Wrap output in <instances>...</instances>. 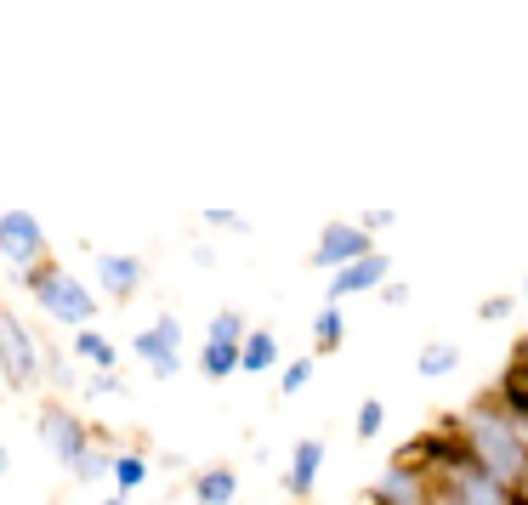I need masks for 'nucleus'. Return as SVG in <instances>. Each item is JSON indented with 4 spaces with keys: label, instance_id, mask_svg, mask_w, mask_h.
<instances>
[{
    "label": "nucleus",
    "instance_id": "1",
    "mask_svg": "<svg viewBox=\"0 0 528 505\" xmlns=\"http://www.w3.org/2000/svg\"><path fill=\"white\" fill-rule=\"evenodd\" d=\"M29 279H35L40 301L52 307V318H63V324H86L91 318V296H86V284H74L69 273H57L52 256H46V267H29Z\"/></svg>",
    "mask_w": 528,
    "mask_h": 505
},
{
    "label": "nucleus",
    "instance_id": "2",
    "mask_svg": "<svg viewBox=\"0 0 528 505\" xmlns=\"http://www.w3.org/2000/svg\"><path fill=\"white\" fill-rule=\"evenodd\" d=\"M0 250H6L18 267H35L40 256H46V233H40L35 216L12 210V216H0Z\"/></svg>",
    "mask_w": 528,
    "mask_h": 505
},
{
    "label": "nucleus",
    "instance_id": "3",
    "mask_svg": "<svg viewBox=\"0 0 528 505\" xmlns=\"http://www.w3.org/2000/svg\"><path fill=\"white\" fill-rule=\"evenodd\" d=\"M0 364H6V381L12 386L35 381V341L23 335V324L6 307H0Z\"/></svg>",
    "mask_w": 528,
    "mask_h": 505
},
{
    "label": "nucleus",
    "instance_id": "4",
    "mask_svg": "<svg viewBox=\"0 0 528 505\" xmlns=\"http://www.w3.org/2000/svg\"><path fill=\"white\" fill-rule=\"evenodd\" d=\"M472 449H477V460H483L494 477H511V471L528 460V454L517 449V437H511L506 426H494V420H477V443Z\"/></svg>",
    "mask_w": 528,
    "mask_h": 505
},
{
    "label": "nucleus",
    "instance_id": "5",
    "mask_svg": "<svg viewBox=\"0 0 528 505\" xmlns=\"http://www.w3.org/2000/svg\"><path fill=\"white\" fill-rule=\"evenodd\" d=\"M176 352H182V324L176 318H159L154 330L137 335V358H148L154 375H176Z\"/></svg>",
    "mask_w": 528,
    "mask_h": 505
},
{
    "label": "nucleus",
    "instance_id": "6",
    "mask_svg": "<svg viewBox=\"0 0 528 505\" xmlns=\"http://www.w3.org/2000/svg\"><path fill=\"white\" fill-rule=\"evenodd\" d=\"M370 256V233L364 227H347V222H330L324 239H318V267H341V262H364Z\"/></svg>",
    "mask_w": 528,
    "mask_h": 505
},
{
    "label": "nucleus",
    "instance_id": "7",
    "mask_svg": "<svg viewBox=\"0 0 528 505\" xmlns=\"http://www.w3.org/2000/svg\"><path fill=\"white\" fill-rule=\"evenodd\" d=\"M46 437H52V449L63 454L74 471L86 466V432L74 426V415H63V409H46Z\"/></svg>",
    "mask_w": 528,
    "mask_h": 505
},
{
    "label": "nucleus",
    "instance_id": "8",
    "mask_svg": "<svg viewBox=\"0 0 528 505\" xmlns=\"http://www.w3.org/2000/svg\"><path fill=\"white\" fill-rule=\"evenodd\" d=\"M387 279V256H364V262H352V267H341L335 273V284H330V296H352V290H370V284H381Z\"/></svg>",
    "mask_w": 528,
    "mask_h": 505
},
{
    "label": "nucleus",
    "instance_id": "9",
    "mask_svg": "<svg viewBox=\"0 0 528 505\" xmlns=\"http://www.w3.org/2000/svg\"><path fill=\"white\" fill-rule=\"evenodd\" d=\"M97 279H103L114 296H125V290L142 284V262L137 256H103V262H97Z\"/></svg>",
    "mask_w": 528,
    "mask_h": 505
},
{
    "label": "nucleus",
    "instance_id": "10",
    "mask_svg": "<svg viewBox=\"0 0 528 505\" xmlns=\"http://www.w3.org/2000/svg\"><path fill=\"white\" fill-rule=\"evenodd\" d=\"M324 460V443H296V466H290V494H313V471Z\"/></svg>",
    "mask_w": 528,
    "mask_h": 505
},
{
    "label": "nucleus",
    "instance_id": "11",
    "mask_svg": "<svg viewBox=\"0 0 528 505\" xmlns=\"http://www.w3.org/2000/svg\"><path fill=\"white\" fill-rule=\"evenodd\" d=\"M199 505H233V494H239V477H233L228 466H216V471H205L199 477Z\"/></svg>",
    "mask_w": 528,
    "mask_h": 505
},
{
    "label": "nucleus",
    "instance_id": "12",
    "mask_svg": "<svg viewBox=\"0 0 528 505\" xmlns=\"http://www.w3.org/2000/svg\"><path fill=\"white\" fill-rule=\"evenodd\" d=\"M273 358H279V341H273V335H262V330L250 335L245 352H239V364H245V369H273Z\"/></svg>",
    "mask_w": 528,
    "mask_h": 505
},
{
    "label": "nucleus",
    "instance_id": "13",
    "mask_svg": "<svg viewBox=\"0 0 528 505\" xmlns=\"http://www.w3.org/2000/svg\"><path fill=\"white\" fill-rule=\"evenodd\" d=\"M500 392H506V403L517 409V415H528V364H511L506 381H500Z\"/></svg>",
    "mask_w": 528,
    "mask_h": 505
},
{
    "label": "nucleus",
    "instance_id": "14",
    "mask_svg": "<svg viewBox=\"0 0 528 505\" xmlns=\"http://www.w3.org/2000/svg\"><path fill=\"white\" fill-rule=\"evenodd\" d=\"M74 352H80L86 364H97V369H108V364H114V347H108V341H103V335H97V330H80V341H74Z\"/></svg>",
    "mask_w": 528,
    "mask_h": 505
},
{
    "label": "nucleus",
    "instance_id": "15",
    "mask_svg": "<svg viewBox=\"0 0 528 505\" xmlns=\"http://www.w3.org/2000/svg\"><path fill=\"white\" fill-rule=\"evenodd\" d=\"M233 369H239V347L211 341V347H205V375H211V381H222V375H233Z\"/></svg>",
    "mask_w": 528,
    "mask_h": 505
},
{
    "label": "nucleus",
    "instance_id": "16",
    "mask_svg": "<svg viewBox=\"0 0 528 505\" xmlns=\"http://www.w3.org/2000/svg\"><path fill=\"white\" fill-rule=\"evenodd\" d=\"M455 364H460V352H455V347H443V341L421 352V375H449Z\"/></svg>",
    "mask_w": 528,
    "mask_h": 505
},
{
    "label": "nucleus",
    "instance_id": "17",
    "mask_svg": "<svg viewBox=\"0 0 528 505\" xmlns=\"http://www.w3.org/2000/svg\"><path fill=\"white\" fill-rule=\"evenodd\" d=\"M313 341H318V347H335V341H341V313H335V307H324V313H318Z\"/></svg>",
    "mask_w": 528,
    "mask_h": 505
},
{
    "label": "nucleus",
    "instance_id": "18",
    "mask_svg": "<svg viewBox=\"0 0 528 505\" xmlns=\"http://www.w3.org/2000/svg\"><path fill=\"white\" fill-rule=\"evenodd\" d=\"M245 335V324H239V313H216L211 318V341H222V347H233Z\"/></svg>",
    "mask_w": 528,
    "mask_h": 505
},
{
    "label": "nucleus",
    "instance_id": "19",
    "mask_svg": "<svg viewBox=\"0 0 528 505\" xmlns=\"http://www.w3.org/2000/svg\"><path fill=\"white\" fill-rule=\"evenodd\" d=\"M114 477H120V483H125V488H137V483H142V477H148V460H142V454H125L120 466H114Z\"/></svg>",
    "mask_w": 528,
    "mask_h": 505
},
{
    "label": "nucleus",
    "instance_id": "20",
    "mask_svg": "<svg viewBox=\"0 0 528 505\" xmlns=\"http://www.w3.org/2000/svg\"><path fill=\"white\" fill-rule=\"evenodd\" d=\"M375 432H381V403H364V409H358V437H375Z\"/></svg>",
    "mask_w": 528,
    "mask_h": 505
},
{
    "label": "nucleus",
    "instance_id": "21",
    "mask_svg": "<svg viewBox=\"0 0 528 505\" xmlns=\"http://www.w3.org/2000/svg\"><path fill=\"white\" fill-rule=\"evenodd\" d=\"M307 375H313V358L290 364V369H284V392H301V386H307Z\"/></svg>",
    "mask_w": 528,
    "mask_h": 505
},
{
    "label": "nucleus",
    "instance_id": "22",
    "mask_svg": "<svg viewBox=\"0 0 528 505\" xmlns=\"http://www.w3.org/2000/svg\"><path fill=\"white\" fill-rule=\"evenodd\" d=\"M477 313H483V318L494 324V318H506V313H511V296H489L483 307H477Z\"/></svg>",
    "mask_w": 528,
    "mask_h": 505
},
{
    "label": "nucleus",
    "instance_id": "23",
    "mask_svg": "<svg viewBox=\"0 0 528 505\" xmlns=\"http://www.w3.org/2000/svg\"><path fill=\"white\" fill-rule=\"evenodd\" d=\"M0 471H6V449H0Z\"/></svg>",
    "mask_w": 528,
    "mask_h": 505
},
{
    "label": "nucleus",
    "instance_id": "24",
    "mask_svg": "<svg viewBox=\"0 0 528 505\" xmlns=\"http://www.w3.org/2000/svg\"><path fill=\"white\" fill-rule=\"evenodd\" d=\"M506 505H528V500H506Z\"/></svg>",
    "mask_w": 528,
    "mask_h": 505
},
{
    "label": "nucleus",
    "instance_id": "25",
    "mask_svg": "<svg viewBox=\"0 0 528 505\" xmlns=\"http://www.w3.org/2000/svg\"><path fill=\"white\" fill-rule=\"evenodd\" d=\"M523 471H528V460H523Z\"/></svg>",
    "mask_w": 528,
    "mask_h": 505
}]
</instances>
